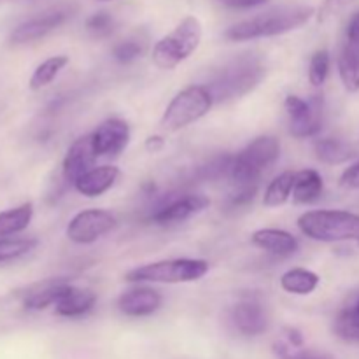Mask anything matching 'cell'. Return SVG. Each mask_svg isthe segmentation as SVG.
Wrapping results in <instances>:
<instances>
[{
    "instance_id": "40",
    "label": "cell",
    "mask_w": 359,
    "mask_h": 359,
    "mask_svg": "<svg viewBox=\"0 0 359 359\" xmlns=\"http://www.w3.org/2000/svg\"><path fill=\"white\" fill-rule=\"evenodd\" d=\"M354 309H356V312H358V314H359V300H358V304L354 305Z\"/></svg>"
},
{
    "instance_id": "31",
    "label": "cell",
    "mask_w": 359,
    "mask_h": 359,
    "mask_svg": "<svg viewBox=\"0 0 359 359\" xmlns=\"http://www.w3.org/2000/svg\"><path fill=\"white\" fill-rule=\"evenodd\" d=\"M86 30L90 32L93 37H107V35L112 34V30H114V20H112L111 14L102 11V13H97L93 14V16L88 18Z\"/></svg>"
},
{
    "instance_id": "25",
    "label": "cell",
    "mask_w": 359,
    "mask_h": 359,
    "mask_svg": "<svg viewBox=\"0 0 359 359\" xmlns=\"http://www.w3.org/2000/svg\"><path fill=\"white\" fill-rule=\"evenodd\" d=\"M294 179H297V172L286 170L280 175H277L272 182L269 184V188L265 189V196H263V203L265 207H279L283 203H286L290 200V196L293 195V186Z\"/></svg>"
},
{
    "instance_id": "30",
    "label": "cell",
    "mask_w": 359,
    "mask_h": 359,
    "mask_svg": "<svg viewBox=\"0 0 359 359\" xmlns=\"http://www.w3.org/2000/svg\"><path fill=\"white\" fill-rule=\"evenodd\" d=\"M231 161H233V156L230 154H224V156L214 158L212 161L205 165V167L200 168L198 175L202 179H221V177H230L231 172Z\"/></svg>"
},
{
    "instance_id": "33",
    "label": "cell",
    "mask_w": 359,
    "mask_h": 359,
    "mask_svg": "<svg viewBox=\"0 0 359 359\" xmlns=\"http://www.w3.org/2000/svg\"><path fill=\"white\" fill-rule=\"evenodd\" d=\"M140 53H142V44L133 41V39H130V41L119 42L114 48V51H112V55H114V58L118 60V62L130 63L135 58H139Z\"/></svg>"
},
{
    "instance_id": "38",
    "label": "cell",
    "mask_w": 359,
    "mask_h": 359,
    "mask_svg": "<svg viewBox=\"0 0 359 359\" xmlns=\"http://www.w3.org/2000/svg\"><path fill=\"white\" fill-rule=\"evenodd\" d=\"M347 42L359 48V13L351 18L349 27H347Z\"/></svg>"
},
{
    "instance_id": "6",
    "label": "cell",
    "mask_w": 359,
    "mask_h": 359,
    "mask_svg": "<svg viewBox=\"0 0 359 359\" xmlns=\"http://www.w3.org/2000/svg\"><path fill=\"white\" fill-rule=\"evenodd\" d=\"M209 272L205 259H163L147 263L130 270L125 276L128 283H153V284H184L195 283Z\"/></svg>"
},
{
    "instance_id": "13",
    "label": "cell",
    "mask_w": 359,
    "mask_h": 359,
    "mask_svg": "<svg viewBox=\"0 0 359 359\" xmlns=\"http://www.w3.org/2000/svg\"><path fill=\"white\" fill-rule=\"evenodd\" d=\"M230 321L241 335L258 337L269 328V314L262 302L255 297H245L233 305Z\"/></svg>"
},
{
    "instance_id": "28",
    "label": "cell",
    "mask_w": 359,
    "mask_h": 359,
    "mask_svg": "<svg viewBox=\"0 0 359 359\" xmlns=\"http://www.w3.org/2000/svg\"><path fill=\"white\" fill-rule=\"evenodd\" d=\"M37 248L35 238H2L0 241V263L13 262Z\"/></svg>"
},
{
    "instance_id": "35",
    "label": "cell",
    "mask_w": 359,
    "mask_h": 359,
    "mask_svg": "<svg viewBox=\"0 0 359 359\" xmlns=\"http://www.w3.org/2000/svg\"><path fill=\"white\" fill-rule=\"evenodd\" d=\"M353 2H356V0H325V4L319 9V21H326L330 18L337 16Z\"/></svg>"
},
{
    "instance_id": "27",
    "label": "cell",
    "mask_w": 359,
    "mask_h": 359,
    "mask_svg": "<svg viewBox=\"0 0 359 359\" xmlns=\"http://www.w3.org/2000/svg\"><path fill=\"white\" fill-rule=\"evenodd\" d=\"M335 333L347 342H359V314L354 307H347L337 316Z\"/></svg>"
},
{
    "instance_id": "32",
    "label": "cell",
    "mask_w": 359,
    "mask_h": 359,
    "mask_svg": "<svg viewBox=\"0 0 359 359\" xmlns=\"http://www.w3.org/2000/svg\"><path fill=\"white\" fill-rule=\"evenodd\" d=\"M276 354L279 359H333L330 354L318 351H298L286 342L276 344Z\"/></svg>"
},
{
    "instance_id": "21",
    "label": "cell",
    "mask_w": 359,
    "mask_h": 359,
    "mask_svg": "<svg viewBox=\"0 0 359 359\" xmlns=\"http://www.w3.org/2000/svg\"><path fill=\"white\" fill-rule=\"evenodd\" d=\"M323 177L314 168L297 172L293 186V200L294 203H314L323 195Z\"/></svg>"
},
{
    "instance_id": "3",
    "label": "cell",
    "mask_w": 359,
    "mask_h": 359,
    "mask_svg": "<svg viewBox=\"0 0 359 359\" xmlns=\"http://www.w3.org/2000/svg\"><path fill=\"white\" fill-rule=\"evenodd\" d=\"M298 228L318 242H359V214L347 210H309L298 217Z\"/></svg>"
},
{
    "instance_id": "23",
    "label": "cell",
    "mask_w": 359,
    "mask_h": 359,
    "mask_svg": "<svg viewBox=\"0 0 359 359\" xmlns=\"http://www.w3.org/2000/svg\"><path fill=\"white\" fill-rule=\"evenodd\" d=\"M319 276L307 269H291L280 277V287L291 294H311L318 290Z\"/></svg>"
},
{
    "instance_id": "7",
    "label": "cell",
    "mask_w": 359,
    "mask_h": 359,
    "mask_svg": "<svg viewBox=\"0 0 359 359\" xmlns=\"http://www.w3.org/2000/svg\"><path fill=\"white\" fill-rule=\"evenodd\" d=\"M212 104L214 100L205 86L184 88L172 98L165 109L160 119L161 128L167 132H179L209 114Z\"/></svg>"
},
{
    "instance_id": "4",
    "label": "cell",
    "mask_w": 359,
    "mask_h": 359,
    "mask_svg": "<svg viewBox=\"0 0 359 359\" xmlns=\"http://www.w3.org/2000/svg\"><path fill=\"white\" fill-rule=\"evenodd\" d=\"M202 23L198 18L188 16L168 35L154 44L153 63L161 70H172L188 60L202 42Z\"/></svg>"
},
{
    "instance_id": "24",
    "label": "cell",
    "mask_w": 359,
    "mask_h": 359,
    "mask_svg": "<svg viewBox=\"0 0 359 359\" xmlns=\"http://www.w3.org/2000/svg\"><path fill=\"white\" fill-rule=\"evenodd\" d=\"M32 216H34L32 203H23L6 212H0V241L23 231L30 224Z\"/></svg>"
},
{
    "instance_id": "8",
    "label": "cell",
    "mask_w": 359,
    "mask_h": 359,
    "mask_svg": "<svg viewBox=\"0 0 359 359\" xmlns=\"http://www.w3.org/2000/svg\"><path fill=\"white\" fill-rule=\"evenodd\" d=\"M287 116H290V132L297 139H309L321 132L325 123V98L314 95L309 100L287 95L284 100Z\"/></svg>"
},
{
    "instance_id": "14",
    "label": "cell",
    "mask_w": 359,
    "mask_h": 359,
    "mask_svg": "<svg viewBox=\"0 0 359 359\" xmlns=\"http://www.w3.org/2000/svg\"><path fill=\"white\" fill-rule=\"evenodd\" d=\"M95 160H97V154H95L91 135H84L81 137V139H77L76 142L69 147L65 158H63V181L69 186H74L81 175H84L88 170L93 168Z\"/></svg>"
},
{
    "instance_id": "37",
    "label": "cell",
    "mask_w": 359,
    "mask_h": 359,
    "mask_svg": "<svg viewBox=\"0 0 359 359\" xmlns=\"http://www.w3.org/2000/svg\"><path fill=\"white\" fill-rule=\"evenodd\" d=\"M219 2L230 9H252V7L265 6L269 0H219Z\"/></svg>"
},
{
    "instance_id": "2",
    "label": "cell",
    "mask_w": 359,
    "mask_h": 359,
    "mask_svg": "<svg viewBox=\"0 0 359 359\" xmlns=\"http://www.w3.org/2000/svg\"><path fill=\"white\" fill-rule=\"evenodd\" d=\"M265 77V65L258 56L245 55L228 63L209 86L214 102H228L251 93Z\"/></svg>"
},
{
    "instance_id": "17",
    "label": "cell",
    "mask_w": 359,
    "mask_h": 359,
    "mask_svg": "<svg viewBox=\"0 0 359 359\" xmlns=\"http://www.w3.org/2000/svg\"><path fill=\"white\" fill-rule=\"evenodd\" d=\"M251 242L256 248L276 256H291L298 251V241L291 233L277 228H263L251 235Z\"/></svg>"
},
{
    "instance_id": "34",
    "label": "cell",
    "mask_w": 359,
    "mask_h": 359,
    "mask_svg": "<svg viewBox=\"0 0 359 359\" xmlns=\"http://www.w3.org/2000/svg\"><path fill=\"white\" fill-rule=\"evenodd\" d=\"M256 191H258V184H242L237 186V191L231 193L228 205L231 209H241V207H248L249 203L255 200Z\"/></svg>"
},
{
    "instance_id": "41",
    "label": "cell",
    "mask_w": 359,
    "mask_h": 359,
    "mask_svg": "<svg viewBox=\"0 0 359 359\" xmlns=\"http://www.w3.org/2000/svg\"><path fill=\"white\" fill-rule=\"evenodd\" d=\"M98 2H112V0H98Z\"/></svg>"
},
{
    "instance_id": "20",
    "label": "cell",
    "mask_w": 359,
    "mask_h": 359,
    "mask_svg": "<svg viewBox=\"0 0 359 359\" xmlns=\"http://www.w3.org/2000/svg\"><path fill=\"white\" fill-rule=\"evenodd\" d=\"M314 153L316 158L326 165L346 163L356 156V149L349 142L335 139V137H325V139L316 140Z\"/></svg>"
},
{
    "instance_id": "9",
    "label": "cell",
    "mask_w": 359,
    "mask_h": 359,
    "mask_svg": "<svg viewBox=\"0 0 359 359\" xmlns=\"http://www.w3.org/2000/svg\"><path fill=\"white\" fill-rule=\"evenodd\" d=\"M116 226V217L102 209H88L76 214L67 226V237L76 244H93Z\"/></svg>"
},
{
    "instance_id": "19",
    "label": "cell",
    "mask_w": 359,
    "mask_h": 359,
    "mask_svg": "<svg viewBox=\"0 0 359 359\" xmlns=\"http://www.w3.org/2000/svg\"><path fill=\"white\" fill-rule=\"evenodd\" d=\"M97 302V294L90 290L70 286L65 297L56 304V314L63 318H79L90 312Z\"/></svg>"
},
{
    "instance_id": "10",
    "label": "cell",
    "mask_w": 359,
    "mask_h": 359,
    "mask_svg": "<svg viewBox=\"0 0 359 359\" xmlns=\"http://www.w3.org/2000/svg\"><path fill=\"white\" fill-rule=\"evenodd\" d=\"M72 13L74 11L70 6H56L53 9L44 11L39 16L30 18L20 27L14 28V32L11 34V42L13 44H28V42L39 41L58 27H62L72 16Z\"/></svg>"
},
{
    "instance_id": "5",
    "label": "cell",
    "mask_w": 359,
    "mask_h": 359,
    "mask_svg": "<svg viewBox=\"0 0 359 359\" xmlns=\"http://www.w3.org/2000/svg\"><path fill=\"white\" fill-rule=\"evenodd\" d=\"M280 156L279 139L272 135H263L245 146L231 161L230 179L237 186L258 184L263 172L269 170Z\"/></svg>"
},
{
    "instance_id": "1",
    "label": "cell",
    "mask_w": 359,
    "mask_h": 359,
    "mask_svg": "<svg viewBox=\"0 0 359 359\" xmlns=\"http://www.w3.org/2000/svg\"><path fill=\"white\" fill-rule=\"evenodd\" d=\"M312 16H314V7H283V9L269 11V13L259 14V16L251 18V20L233 25V27L228 28L224 37L233 42H244L255 41V39L273 37V35H283L304 27L305 23H309Z\"/></svg>"
},
{
    "instance_id": "16",
    "label": "cell",
    "mask_w": 359,
    "mask_h": 359,
    "mask_svg": "<svg viewBox=\"0 0 359 359\" xmlns=\"http://www.w3.org/2000/svg\"><path fill=\"white\" fill-rule=\"evenodd\" d=\"M119 177V168L114 165H102V167H93L88 170L86 174L81 175L74 188L81 193V195L88 196V198H97V196L104 195L105 191L116 184Z\"/></svg>"
},
{
    "instance_id": "39",
    "label": "cell",
    "mask_w": 359,
    "mask_h": 359,
    "mask_svg": "<svg viewBox=\"0 0 359 359\" xmlns=\"http://www.w3.org/2000/svg\"><path fill=\"white\" fill-rule=\"evenodd\" d=\"M144 146H146V149L149 151V153H158V151H161L165 147V139L161 135L147 137V140Z\"/></svg>"
},
{
    "instance_id": "29",
    "label": "cell",
    "mask_w": 359,
    "mask_h": 359,
    "mask_svg": "<svg viewBox=\"0 0 359 359\" xmlns=\"http://www.w3.org/2000/svg\"><path fill=\"white\" fill-rule=\"evenodd\" d=\"M330 63H332V58L326 49H319L312 55L311 65H309V81L312 83V86L321 88L326 83L330 74Z\"/></svg>"
},
{
    "instance_id": "15",
    "label": "cell",
    "mask_w": 359,
    "mask_h": 359,
    "mask_svg": "<svg viewBox=\"0 0 359 359\" xmlns=\"http://www.w3.org/2000/svg\"><path fill=\"white\" fill-rule=\"evenodd\" d=\"M161 305V294L153 287H135L119 297V311L130 318H144L156 312Z\"/></svg>"
},
{
    "instance_id": "11",
    "label": "cell",
    "mask_w": 359,
    "mask_h": 359,
    "mask_svg": "<svg viewBox=\"0 0 359 359\" xmlns=\"http://www.w3.org/2000/svg\"><path fill=\"white\" fill-rule=\"evenodd\" d=\"M210 205V200L203 195H179L168 196L167 200H161L160 205L151 212L149 219L153 223L172 224L181 223V221L189 219L195 214L202 212L203 209Z\"/></svg>"
},
{
    "instance_id": "36",
    "label": "cell",
    "mask_w": 359,
    "mask_h": 359,
    "mask_svg": "<svg viewBox=\"0 0 359 359\" xmlns=\"http://www.w3.org/2000/svg\"><path fill=\"white\" fill-rule=\"evenodd\" d=\"M340 186L346 189H359V160L344 170L340 175Z\"/></svg>"
},
{
    "instance_id": "12",
    "label": "cell",
    "mask_w": 359,
    "mask_h": 359,
    "mask_svg": "<svg viewBox=\"0 0 359 359\" xmlns=\"http://www.w3.org/2000/svg\"><path fill=\"white\" fill-rule=\"evenodd\" d=\"M91 142L97 158L118 156L130 142L128 123L118 118L107 119L91 133Z\"/></svg>"
},
{
    "instance_id": "26",
    "label": "cell",
    "mask_w": 359,
    "mask_h": 359,
    "mask_svg": "<svg viewBox=\"0 0 359 359\" xmlns=\"http://www.w3.org/2000/svg\"><path fill=\"white\" fill-rule=\"evenodd\" d=\"M67 63H69L67 56H51L46 62H42L32 74L30 84H28L30 90L39 91L48 86V84H51L56 79V76L65 69Z\"/></svg>"
},
{
    "instance_id": "18",
    "label": "cell",
    "mask_w": 359,
    "mask_h": 359,
    "mask_svg": "<svg viewBox=\"0 0 359 359\" xmlns=\"http://www.w3.org/2000/svg\"><path fill=\"white\" fill-rule=\"evenodd\" d=\"M70 284L62 283V280H51L35 286L25 298V307L28 311H44L49 305H56L65 293L69 291Z\"/></svg>"
},
{
    "instance_id": "22",
    "label": "cell",
    "mask_w": 359,
    "mask_h": 359,
    "mask_svg": "<svg viewBox=\"0 0 359 359\" xmlns=\"http://www.w3.org/2000/svg\"><path fill=\"white\" fill-rule=\"evenodd\" d=\"M339 74L347 91L351 93L359 91V48L347 41L340 49Z\"/></svg>"
}]
</instances>
